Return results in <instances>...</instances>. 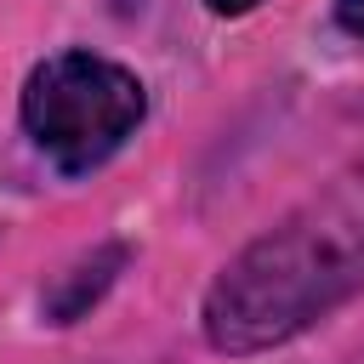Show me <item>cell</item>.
<instances>
[{"instance_id":"3957f363","label":"cell","mask_w":364,"mask_h":364,"mask_svg":"<svg viewBox=\"0 0 364 364\" xmlns=\"http://www.w3.org/2000/svg\"><path fill=\"white\" fill-rule=\"evenodd\" d=\"M125 267V250L119 245H108V250H97V256H85V262H74L63 279H57V290H51V318L57 324H68V318H80L108 284H114V273Z\"/></svg>"},{"instance_id":"5b68a950","label":"cell","mask_w":364,"mask_h":364,"mask_svg":"<svg viewBox=\"0 0 364 364\" xmlns=\"http://www.w3.org/2000/svg\"><path fill=\"white\" fill-rule=\"evenodd\" d=\"M205 6H210V11H222V17H239V11H250L256 0H205Z\"/></svg>"},{"instance_id":"277c9868","label":"cell","mask_w":364,"mask_h":364,"mask_svg":"<svg viewBox=\"0 0 364 364\" xmlns=\"http://www.w3.org/2000/svg\"><path fill=\"white\" fill-rule=\"evenodd\" d=\"M336 23L364 40V0H336Z\"/></svg>"},{"instance_id":"6da1fadb","label":"cell","mask_w":364,"mask_h":364,"mask_svg":"<svg viewBox=\"0 0 364 364\" xmlns=\"http://www.w3.org/2000/svg\"><path fill=\"white\" fill-rule=\"evenodd\" d=\"M358 284L364 176H347L222 267V279L205 296V336L216 353H262L307 330Z\"/></svg>"},{"instance_id":"7a4b0ae2","label":"cell","mask_w":364,"mask_h":364,"mask_svg":"<svg viewBox=\"0 0 364 364\" xmlns=\"http://www.w3.org/2000/svg\"><path fill=\"white\" fill-rule=\"evenodd\" d=\"M142 80L91 51H57L23 80V125L63 171H97L142 125Z\"/></svg>"}]
</instances>
